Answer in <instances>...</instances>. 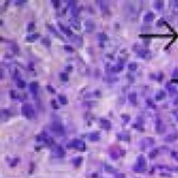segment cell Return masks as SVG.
<instances>
[{
    "mask_svg": "<svg viewBox=\"0 0 178 178\" xmlns=\"http://www.w3.org/2000/svg\"><path fill=\"white\" fill-rule=\"evenodd\" d=\"M67 147H69V148H75V150L82 151L83 152V151L86 150V144H84V141L81 140V139H73L71 141L68 142Z\"/></svg>",
    "mask_w": 178,
    "mask_h": 178,
    "instance_id": "1",
    "label": "cell"
},
{
    "mask_svg": "<svg viewBox=\"0 0 178 178\" xmlns=\"http://www.w3.org/2000/svg\"><path fill=\"white\" fill-rule=\"evenodd\" d=\"M22 114L26 119H32L35 116V109L31 103H24L22 106Z\"/></svg>",
    "mask_w": 178,
    "mask_h": 178,
    "instance_id": "2",
    "label": "cell"
},
{
    "mask_svg": "<svg viewBox=\"0 0 178 178\" xmlns=\"http://www.w3.org/2000/svg\"><path fill=\"white\" fill-rule=\"evenodd\" d=\"M133 170L135 172H144L146 170V160H145V157L142 154L138 155V159H137V165L133 166Z\"/></svg>",
    "mask_w": 178,
    "mask_h": 178,
    "instance_id": "3",
    "label": "cell"
},
{
    "mask_svg": "<svg viewBox=\"0 0 178 178\" xmlns=\"http://www.w3.org/2000/svg\"><path fill=\"white\" fill-rule=\"evenodd\" d=\"M50 128H51V131H52V133H54L55 135H57V137L64 135V126L62 122L55 121V122H52Z\"/></svg>",
    "mask_w": 178,
    "mask_h": 178,
    "instance_id": "4",
    "label": "cell"
},
{
    "mask_svg": "<svg viewBox=\"0 0 178 178\" xmlns=\"http://www.w3.org/2000/svg\"><path fill=\"white\" fill-rule=\"evenodd\" d=\"M52 155L56 157V158H62L65 155V151L61 145H55L54 148H52Z\"/></svg>",
    "mask_w": 178,
    "mask_h": 178,
    "instance_id": "5",
    "label": "cell"
},
{
    "mask_svg": "<svg viewBox=\"0 0 178 178\" xmlns=\"http://www.w3.org/2000/svg\"><path fill=\"white\" fill-rule=\"evenodd\" d=\"M68 5L70 6V13H71V16H73L74 18H76L78 16V13H80V7L76 5L75 1H69Z\"/></svg>",
    "mask_w": 178,
    "mask_h": 178,
    "instance_id": "6",
    "label": "cell"
},
{
    "mask_svg": "<svg viewBox=\"0 0 178 178\" xmlns=\"http://www.w3.org/2000/svg\"><path fill=\"white\" fill-rule=\"evenodd\" d=\"M29 88H30L31 93L33 94L35 99L38 100V90H39V86H38V83L37 82H31L30 84H29Z\"/></svg>",
    "mask_w": 178,
    "mask_h": 178,
    "instance_id": "7",
    "label": "cell"
},
{
    "mask_svg": "<svg viewBox=\"0 0 178 178\" xmlns=\"http://www.w3.org/2000/svg\"><path fill=\"white\" fill-rule=\"evenodd\" d=\"M154 144H155L154 139H153V138H151V137L144 138V139L141 140V146H142V148H145V147H151V146H153Z\"/></svg>",
    "mask_w": 178,
    "mask_h": 178,
    "instance_id": "8",
    "label": "cell"
},
{
    "mask_svg": "<svg viewBox=\"0 0 178 178\" xmlns=\"http://www.w3.org/2000/svg\"><path fill=\"white\" fill-rule=\"evenodd\" d=\"M84 30H86V32H93L94 30H95V23L93 22V20H90V19H87L86 22H84Z\"/></svg>",
    "mask_w": 178,
    "mask_h": 178,
    "instance_id": "9",
    "label": "cell"
},
{
    "mask_svg": "<svg viewBox=\"0 0 178 178\" xmlns=\"http://www.w3.org/2000/svg\"><path fill=\"white\" fill-rule=\"evenodd\" d=\"M137 51V54L141 58H144V59H150L151 58V52L147 49H138V50H135Z\"/></svg>",
    "mask_w": 178,
    "mask_h": 178,
    "instance_id": "10",
    "label": "cell"
},
{
    "mask_svg": "<svg viewBox=\"0 0 178 178\" xmlns=\"http://www.w3.org/2000/svg\"><path fill=\"white\" fill-rule=\"evenodd\" d=\"M70 41L73 42L76 46H78V48H80V46H82V44H83L82 37L78 36V35H73V36L70 37Z\"/></svg>",
    "mask_w": 178,
    "mask_h": 178,
    "instance_id": "11",
    "label": "cell"
},
{
    "mask_svg": "<svg viewBox=\"0 0 178 178\" xmlns=\"http://www.w3.org/2000/svg\"><path fill=\"white\" fill-rule=\"evenodd\" d=\"M155 129H157V132L158 133H164L165 132V125L159 118L157 119V121H155Z\"/></svg>",
    "mask_w": 178,
    "mask_h": 178,
    "instance_id": "12",
    "label": "cell"
},
{
    "mask_svg": "<svg viewBox=\"0 0 178 178\" xmlns=\"http://www.w3.org/2000/svg\"><path fill=\"white\" fill-rule=\"evenodd\" d=\"M100 123H101V127L103 128V129H106V131H108V129H110V127H112V123H110L109 120H107V119H100Z\"/></svg>",
    "mask_w": 178,
    "mask_h": 178,
    "instance_id": "13",
    "label": "cell"
},
{
    "mask_svg": "<svg viewBox=\"0 0 178 178\" xmlns=\"http://www.w3.org/2000/svg\"><path fill=\"white\" fill-rule=\"evenodd\" d=\"M58 26H59V29H61V31L63 32V33H65L67 36H69V37L73 36V32H71V30H70L68 26H64L62 23H58Z\"/></svg>",
    "mask_w": 178,
    "mask_h": 178,
    "instance_id": "14",
    "label": "cell"
},
{
    "mask_svg": "<svg viewBox=\"0 0 178 178\" xmlns=\"http://www.w3.org/2000/svg\"><path fill=\"white\" fill-rule=\"evenodd\" d=\"M88 139L90 140V141H97V140H100V133L99 132H91L88 134Z\"/></svg>",
    "mask_w": 178,
    "mask_h": 178,
    "instance_id": "15",
    "label": "cell"
},
{
    "mask_svg": "<svg viewBox=\"0 0 178 178\" xmlns=\"http://www.w3.org/2000/svg\"><path fill=\"white\" fill-rule=\"evenodd\" d=\"M137 97H138V96H137V93H134V91L128 94V101H129V102H131L133 106L137 105Z\"/></svg>",
    "mask_w": 178,
    "mask_h": 178,
    "instance_id": "16",
    "label": "cell"
},
{
    "mask_svg": "<svg viewBox=\"0 0 178 178\" xmlns=\"http://www.w3.org/2000/svg\"><path fill=\"white\" fill-rule=\"evenodd\" d=\"M165 97H166V93H165V90H158L157 93H155V100L157 101L164 100Z\"/></svg>",
    "mask_w": 178,
    "mask_h": 178,
    "instance_id": "17",
    "label": "cell"
},
{
    "mask_svg": "<svg viewBox=\"0 0 178 178\" xmlns=\"http://www.w3.org/2000/svg\"><path fill=\"white\" fill-rule=\"evenodd\" d=\"M118 139L119 140H123V141H129L131 137H129V134H128V133L122 132V133H119L118 134Z\"/></svg>",
    "mask_w": 178,
    "mask_h": 178,
    "instance_id": "18",
    "label": "cell"
},
{
    "mask_svg": "<svg viewBox=\"0 0 178 178\" xmlns=\"http://www.w3.org/2000/svg\"><path fill=\"white\" fill-rule=\"evenodd\" d=\"M99 5H100V7H101V10H102V12H103V13H106V14L110 13L109 7L107 6V4H106L105 1H99Z\"/></svg>",
    "mask_w": 178,
    "mask_h": 178,
    "instance_id": "19",
    "label": "cell"
},
{
    "mask_svg": "<svg viewBox=\"0 0 178 178\" xmlns=\"http://www.w3.org/2000/svg\"><path fill=\"white\" fill-rule=\"evenodd\" d=\"M48 138H49V135H48L45 132H43V133H41V134H38L36 139H37V141H42L43 144H45V141H46V139H48Z\"/></svg>",
    "mask_w": 178,
    "mask_h": 178,
    "instance_id": "20",
    "label": "cell"
},
{
    "mask_svg": "<svg viewBox=\"0 0 178 178\" xmlns=\"http://www.w3.org/2000/svg\"><path fill=\"white\" fill-rule=\"evenodd\" d=\"M82 161H83V158H82V157H75V158L71 160V163H73V165L75 166V167H78V166H81Z\"/></svg>",
    "mask_w": 178,
    "mask_h": 178,
    "instance_id": "21",
    "label": "cell"
},
{
    "mask_svg": "<svg viewBox=\"0 0 178 178\" xmlns=\"http://www.w3.org/2000/svg\"><path fill=\"white\" fill-rule=\"evenodd\" d=\"M154 13H152V12H147L145 16H144V20L146 22V23H150L152 20H154Z\"/></svg>",
    "mask_w": 178,
    "mask_h": 178,
    "instance_id": "22",
    "label": "cell"
},
{
    "mask_svg": "<svg viewBox=\"0 0 178 178\" xmlns=\"http://www.w3.org/2000/svg\"><path fill=\"white\" fill-rule=\"evenodd\" d=\"M39 37V33H32V35H29L28 37H26V42H29V43H32V42H35Z\"/></svg>",
    "mask_w": 178,
    "mask_h": 178,
    "instance_id": "23",
    "label": "cell"
},
{
    "mask_svg": "<svg viewBox=\"0 0 178 178\" xmlns=\"http://www.w3.org/2000/svg\"><path fill=\"white\" fill-rule=\"evenodd\" d=\"M10 118V112L7 109H1V121H6Z\"/></svg>",
    "mask_w": 178,
    "mask_h": 178,
    "instance_id": "24",
    "label": "cell"
},
{
    "mask_svg": "<svg viewBox=\"0 0 178 178\" xmlns=\"http://www.w3.org/2000/svg\"><path fill=\"white\" fill-rule=\"evenodd\" d=\"M58 102L61 103V105H63V106H65V105H68V99H67V96L65 95H58Z\"/></svg>",
    "mask_w": 178,
    "mask_h": 178,
    "instance_id": "25",
    "label": "cell"
},
{
    "mask_svg": "<svg viewBox=\"0 0 178 178\" xmlns=\"http://www.w3.org/2000/svg\"><path fill=\"white\" fill-rule=\"evenodd\" d=\"M153 6H154V9L157 11H160V10H163V7H164V1H161V0L155 1L154 4H153Z\"/></svg>",
    "mask_w": 178,
    "mask_h": 178,
    "instance_id": "26",
    "label": "cell"
},
{
    "mask_svg": "<svg viewBox=\"0 0 178 178\" xmlns=\"http://www.w3.org/2000/svg\"><path fill=\"white\" fill-rule=\"evenodd\" d=\"M46 28L49 29V31H50L51 33H54V35H55L56 37H59V38H61V35H59L58 31H57V30H56V29L54 28V26H51V25H49V24H48V25H46Z\"/></svg>",
    "mask_w": 178,
    "mask_h": 178,
    "instance_id": "27",
    "label": "cell"
},
{
    "mask_svg": "<svg viewBox=\"0 0 178 178\" xmlns=\"http://www.w3.org/2000/svg\"><path fill=\"white\" fill-rule=\"evenodd\" d=\"M177 138H178V134H177V133H172V134H170V135H166L164 139L166 140V141H172V140L177 139Z\"/></svg>",
    "mask_w": 178,
    "mask_h": 178,
    "instance_id": "28",
    "label": "cell"
},
{
    "mask_svg": "<svg viewBox=\"0 0 178 178\" xmlns=\"http://www.w3.org/2000/svg\"><path fill=\"white\" fill-rule=\"evenodd\" d=\"M41 42H42V44H43V45H45L46 48H50V39H49L48 37H43Z\"/></svg>",
    "mask_w": 178,
    "mask_h": 178,
    "instance_id": "29",
    "label": "cell"
},
{
    "mask_svg": "<svg viewBox=\"0 0 178 178\" xmlns=\"http://www.w3.org/2000/svg\"><path fill=\"white\" fill-rule=\"evenodd\" d=\"M59 78H61V81H63V82H67L69 80V76L67 73H61L59 74Z\"/></svg>",
    "mask_w": 178,
    "mask_h": 178,
    "instance_id": "30",
    "label": "cell"
},
{
    "mask_svg": "<svg viewBox=\"0 0 178 178\" xmlns=\"http://www.w3.org/2000/svg\"><path fill=\"white\" fill-rule=\"evenodd\" d=\"M146 106L148 107V108H152V109H154L155 108L154 102H153V100H151V99H147L146 100Z\"/></svg>",
    "mask_w": 178,
    "mask_h": 178,
    "instance_id": "31",
    "label": "cell"
},
{
    "mask_svg": "<svg viewBox=\"0 0 178 178\" xmlns=\"http://www.w3.org/2000/svg\"><path fill=\"white\" fill-rule=\"evenodd\" d=\"M138 68V64L135 62H132V63H128V70H131V71H134V70H137Z\"/></svg>",
    "mask_w": 178,
    "mask_h": 178,
    "instance_id": "32",
    "label": "cell"
},
{
    "mask_svg": "<svg viewBox=\"0 0 178 178\" xmlns=\"http://www.w3.org/2000/svg\"><path fill=\"white\" fill-rule=\"evenodd\" d=\"M16 84H17V87H18V88H25V87H26V83H25V81H24V80H22V78H20L19 81H17V82H16Z\"/></svg>",
    "mask_w": 178,
    "mask_h": 178,
    "instance_id": "33",
    "label": "cell"
},
{
    "mask_svg": "<svg viewBox=\"0 0 178 178\" xmlns=\"http://www.w3.org/2000/svg\"><path fill=\"white\" fill-rule=\"evenodd\" d=\"M71 26L74 29H80V23H78V20L76 18L71 19Z\"/></svg>",
    "mask_w": 178,
    "mask_h": 178,
    "instance_id": "34",
    "label": "cell"
},
{
    "mask_svg": "<svg viewBox=\"0 0 178 178\" xmlns=\"http://www.w3.org/2000/svg\"><path fill=\"white\" fill-rule=\"evenodd\" d=\"M97 38H99L100 41H102V42H105V41H107V39H108V38H107V36H106V35L103 33V32H101V33H99V35H97Z\"/></svg>",
    "mask_w": 178,
    "mask_h": 178,
    "instance_id": "35",
    "label": "cell"
},
{
    "mask_svg": "<svg viewBox=\"0 0 178 178\" xmlns=\"http://www.w3.org/2000/svg\"><path fill=\"white\" fill-rule=\"evenodd\" d=\"M158 152H159V151L157 150V148H155V150H153V151H151V153H150V158H151V159H154L155 157L158 155Z\"/></svg>",
    "mask_w": 178,
    "mask_h": 178,
    "instance_id": "36",
    "label": "cell"
},
{
    "mask_svg": "<svg viewBox=\"0 0 178 178\" xmlns=\"http://www.w3.org/2000/svg\"><path fill=\"white\" fill-rule=\"evenodd\" d=\"M167 89H169V93H170V95H173L174 93L177 91V89H176V87H173V86H169V87H167Z\"/></svg>",
    "mask_w": 178,
    "mask_h": 178,
    "instance_id": "37",
    "label": "cell"
},
{
    "mask_svg": "<svg viewBox=\"0 0 178 178\" xmlns=\"http://www.w3.org/2000/svg\"><path fill=\"white\" fill-rule=\"evenodd\" d=\"M105 169H106V171H110V172H113V173H115V172H116V170H115L114 167H112L110 165H107V164H106V165H105Z\"/></svg>",
    "mask_w": 178,
    "mask_h": 178,
    "instance_id": "38",
    "label": "cell"
},
{
    "mask_svg": "<svg viewBox=\"0 0 178 178\" xmlns=\"http://www.w3.org/2000/svg\"><path fill=\"white\" fill-rule=\"evenodd\" d=\"M35 30V23L33 22H31V23H29V25H28V31L29 32H32Z\"/></svg>",
    "mask_w": 178,
    "mask_h": 178,
    "instance_id": "39",
    "label": "cell"
},
{
    "mask_svg": "<svg viewBox=\"0 0 178 178\" xmlns=\"http://www.w3.org/2000/svg\"><path fill=\"white\" fill-rule=\"evenodd\" d=\"M51 106H52V108H54V109H58L59 108V106L57 105V101L56 100H51Z\"/></svg>",
    "mask_w": 178,
    "mask_h": 178,
    "instance_id": "40",
    "label": "cell"
},
{
    "mask_svg": "<svg viewBox=\"0 0 178 178\" xmlns=\"http://www.w3.org/2000/svg\"><path fill=\"white\" fill-rule=\"evenodd\" d=\"M63 49L67 51V52H73V51H74V49H73V48H71L70 45H64Z\"/></svg>",
    "mask_w": 178,
    "mask_h": 178,
    "instance_id": "41",
    "label": "cell"
},
{
    "mask_svg": "<svg viewBox=\"0 0 178 178\" xmlns=\"http://www.w3.org/2000/svg\"><path fill=\"white\" fill-rule=\"evenodd\" d=\"M10 95H11V97H12V99H18V94H17V93H16V91L14 90H11L10 91Z\"/></svg>",
    "mask_w": 178,
    "mask_h": 178,
    "instance_id": "42",
    "label": "cell"
},
{
    "mask_svg": "<svg viewBox=\"0 0 178 178\" xmlns=\"http://www.w3.org/2000/svg\"><path fill=\"white\" fill-rule=\"evenodd\" d=\"M12 48H13V52H14V54H16V55H18V54H19L18 45H17V44H13V46H12Z\"/></svg>",
    "mask_w": 178,
    "mask_h": 178,
    "instance_id": "43",
    "label": "cell"
},
{
    "mask_svg": "<svg viewBox=\"0 0 178 178\" xmlns=\"http://www.w3.org/2000/svg\"><path fill=\"white\" fill-rule=\"evenodd\" d=\"M172 77L178 78V68H177V69H174V70H173V73H172Z\"/></svg>",
    "mask_w": 178,
    "mask_h": 178,
    "instance_id": "44",
    "label": "cell"
},
{
    "mask_svg": "<svg viewBox=\"0 0 178 178\" xmlns=\"http://www.w3.org/2000/svg\"><path fill=\"white\" fill-rule=\"evenodd\" d=\"M18 161H19V158H16V159L12 160V163H11V166H16V165L18 164Z\"/></svg>",
    "mask_w": 178,
    "mask_h": 178,
    "instance_id": "45",
    "label": "cell"
},
{
    "mask_svg": "<svg viewBox=\"0 0 178 178\" xmlns=\"http://www.w3.org/2000/svg\"><path fill=\"white\" fill-rule=\"evenodd\" d=\"M46 89H48V90L50 91V93H52V94H54V93H55V89H54V88L51 87V86H46Z\"/></svg>",
    "mask_w": 178,
    "mask_h": 178,
    "instance_id": "46",
    "label": "cell"
},
{
    "mask_svg": "<svg viewBox=\"0 0 178 178\" xmlns=\"http://www.w3.org/2000/svg\"><path fill=\"white\" fill-rule=\"evenodd\" d=\"M121 118H122L123 120H125V121H128V120H129V115H127V114H122V115H121Z\"/></svg>",
    "mask_w": 178,
    "mask_h": 178,
    "instance_id": "47",
    "label": "cell"
},
{
    "mask_svg": "<svg viewBox=\"0 0 178 178\" xmlns=\"http://www.w3.org/2000/svg\"><path fill=\"white\" fill-rule=\"evenodd\" d=\"M52 4H54V6H55L56 9H57V7H58L59 5H61V3H59L58 0H56V1H54V3H52Z\"/></svg>",
    "mask_w": 178,
    "mask_h": 178,
    "instance_id": "48",
    "label": "cell"
},
{
    "mask_svg": "<svg viewBox=\"0 0 178 178\" xmlns=\"http://www.w3.org/2000/svg\"><path fill=\"white\" fill-rule=\"evenodd\" d=\"M161 80H163V74H161V73H159V74H158V81L160 82Z\"/></svg>",
    "mask_w": 178,
    "mask_h": 178,
    "instance_id": "49",
    "label": "cell"
},
{
    "mask_svg": "<svg viewBox=\"0 0 178 178\" xmlns=\"http://www.w3.org/2000/svg\"><path fill=\"white\" fill-rule=\"evenodd\" d=\"M172 157H173V158H176V159H178V154H177V152H172Z\"/></svg>",
    "mask_w": 178,
    "mask_h": 178,
    "instance_id": "50",
    "label": "cell"
},
{
    "mask_svg": "<svg viewBox=\"0 0 178 178\" xmlns=\"http://www.w3.org/2000/svg\"><path fill=\"white\" fill-rule=\"evenodd\" d=\"M173 5L176 6V7H178V0H176V1H174V3H173Z\"/></svg>",
    "mask_w": 178,
    "mask_h": 178,
    "instance_id": "51",
    "label": "cell"
},
{
    "mask_svg": "<svg viewBox=\"0 0 178 178\" xmlns=\"http://www.w3.org/2000/svg\"><path fill=\"white\" fill-rule=\"evenodd\" d=\"M71 70V67H67V71H70Z\"/></svg>",
    "mask_w": 178,
    "mask_h": 178,
    "instance_id": "52",
    "label": "cell"
},
{
    "mask_svg": "<svg viewBox=\"0 0 178 178\" xmlns=\"http://www.w3.org/2000/svg\"><path fill=\"white\" fill-rule=\"evenodd\" d=\"M177 120H178V116H177Z\"/></svg>",
    "mask_w": 178,
    "mask_h": 178,
    "instance_id": "53",
    "label": "cell"
}]
</instances>
